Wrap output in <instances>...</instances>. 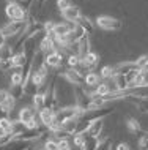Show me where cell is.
<instances>
[{
  "label": "cell",
  "instance_id": "6da1fadb",
  "mask_svg": "<svg viewBox=\"0 0 148 150\" xmlns=\"http://www.w3.org/2000/svg\"><path fill=\"white\" fill-rule=\"evenodd\" d=\"M25 29H27V21H10L0 29V32L6 38H11V36H19L21 33H24Z\"/></svg>",
  "mask_w": 148,
  "mask_h": 150
},
{
  "label": "cell",
  "instance_id": "7a4b0ae2",
  "mask_svg": "<svg viewBox=\"0 0 148 150\" xmlns=\"http://www.w3.org/2000/svg\"><path fill=\"white\" fill-rule=\"evenodd\" d=\"M5 14L10 21H27V11H24L14 0H8L5 6Z\"/></svg>",
  "mask_w": 148,
  "mask_h": 150
},
{
  "label": "cell",
  "instance_id": "3957f363",
  "mask_svg": "<svg viewBox=\"0 0 148 150\" xmlns=\"http://www.w3.org/2000/svg\"><path fill=\"white\" fill-rule=\"evenodd\" d=\"M96 24L98 27H101L102 30H107V32L121 29V21L117 18H112V16H98Z\"/></svg>",
  "mask_w": 148,
  "mask_h": 150
},
{
  "label": "cell",
  "instance_id": "277c9868",
  "mask_svg": "<svg viewBox=\"0 0 148 150\" xmlns=\"http://www.w3.org/2000/svg\"><path fill=\"white\" fill-rule=\"evenodd\" d=\"M63 78L74 87H83L85 86V76H83L82 73H79L77 70H74V68H68L66 71H63Z\"/></svg>",
  "mask_w": 148,
  "mask_h": 150
},
{
  "label": "cell",
  "instance_id": "5b68a950",
  "mask_svg": "<svg viewBox=\"0 0 148 150\" xmlns=\"http://www.w3.org/2000/svg\"><path fill=\"white\" fill-rule=\"evenodd\" d=\"M35 141H25V139H18L13 137L6 145H3L0 150H30V147L33 145Z\"/></svg>",
  "mask_w": 148,
  "mask_h": 150
},
{
  "label": "cell",
  "instance_id": "8992f818",
  "mask_svg": "<svg viewBox=\"0 0 148 150\" xmlns=\"http://www.w3.org/2000/svg\"><path fill=\"white\" fill-rule=\"evenodd\" d=\"M38 51L39 52H43V54H51V52H54V51H57V44H55L54 41V38H52L51 35H46L41 38V41H39V46H38Z\"/></svg>",
  "mask_w": 148,
  "mask_h": 150
},
{
  "label": "cell",
  "instance_id": "52a82bcc",
  "mask_svg": "<svg viewBox=\"0 0 148 150\" xmlns=\"http://www.w3.org/2000/svg\"><path fill=\"white\" fill-rule=\"evenodd\" d=\"M38 119L41 122V125L44 128H49L52 123L55 122V111L54 109H49V108H44L38 112Z\"/></svg>",
  "mask_w": 148,
  "mask_h": 150
},
{
  "label": "cell",
  "instance_id": "ba28073f",
  "mask_svg": "<svg viewBox=\"0 0 148 150\" xmlns=\"http://www.w3.org/2000/svg\"><path fill=\"white\" fill-rule=\"evenodd\" d=\"M63 55L60 54L58 51H54L51 52V54H46L44 55V65L47 68H58L60 65L63 63Z\"/></svg>",
  "mask_w": 148,
  "mask_h": 150
},
{
  "label": "cell",
  "instance_id": "9c48e42d",
  "mask_svg": "<svg viewBox=\"0 0 148 150\" xmlns=\"http://www.w3.org/2000/svg\"><path fill=\"white\" fill-rule=\"evenodd\" d=\"M102 127H104V117H96L90 122L88 128H87V134L88 136H93V137H99L102 131Z\"/></svg>",
  "mask_w": 148,
  "mask_h": 150
},
{
  "label": "cell",
  "instance_id": "30bf717a",
  "mask_svg": "<svg viewBox=\"0 0 148 150\" xmlns=\"http://www.w3.org/2000/svg\"><path fill=\"white\" fill-rule=\"evenodd\" d=\"M82 13H81V10H79L77 6H71V8H68V10L65 11H62V18L65 19V22H79L81 21V18H82Z\"/></svg>",
  "mask_w": 148,
  "mask_h": 150
},
{
  "label": "cell",
  "instance_id": "8fae6325",
  "mask_svg": "<svg viewBox=\"0 0 148 150\" xmlns=\"http://www.w3.org/2000/svg\"><path fill=\"white\" fill-rule=\"evenodd\" d=\"M35 119H36V109L32 108V106L22 108L21 112H19V120H21L25 127L30 123V122H33Z\"/></svg>",
  "mask_w": 148,
  "mask_h": 150
},
{
  "label": "cell",
  "instance_id": "7c38bea8",
  "mask_svg": "<svg viewBox=\"0 0 148 150\" xmlns=\"http://www.w3.org/2000/svg\"><path fill=\"white\" fill-rule=\"evenodd\" d=\"M135 70H139L135 62L120 63V65H115V76H126V74H129V73H133Z\"/></svg>",
  "mask_w": 148,
  "mask_h": 150
},
{
  "label": "cell",
  "instance_id": "4fadbf2b",
  "mask_svg": "<svg viewBox=\"0 0 148 150\" xmlns=\"http://www.w3.org/2000/svg\"><path fill=\"white\" fill-rule=\"evenodd\" d=\"M85 36H88V35H87L85 30H83V27L79 25V24H74L73 30H71L69 35H68V40H69V43H79L82 38H85Z\"/></svg>",
  "mask_w": 148,
  "mask_h": 150
},
{
  "label": "cell",
  "instance_id": "5bb4252c",
  "mask_svg": "<svg viewBox=\"0 0 148 150\" xmlns=\"http://www.w3.org/2000/svg\"><path fill=\"white\" fill-rule=\"evenodd\" d=\"M99 142H101V139H99V137L88 136L85 133V142H83V147L81 150H96L99 147Z\"/></svg>",
  "mask_w": 148,
  "mask_h": 150
},
{
  "label": "cell",
  "instance_id": "9a60e30c",
  "mask_svg": "<svg viewBox=\"0 0 148 150\" xmlns=\"http://www.w3.org/2000/svg\"><path fill=\"white\" fill-rule=\"evenodd\" d=\"M33 108L36 109V111L39 112L41 109L46 108V93H41V92H36L33 96Z\"/></svg>",
  "mask_w": 148,
  "mask_h": 150
},
{
  "label": "cell",
  "instance_id": "2e32d148",
  "mask_svg": "<svg viewBox=\"0 0 148 150\" xmlns=\"http://www.w3.org/2000/svg\"><path fill=\"white\" fill-rule=\"evenodd\" d=\"M10 81H11V86H24V76H22L21 68H13L11 70V79Z\"/></svg>",
  "mask_w": 148,
  "mask_h": 150
},
{
  "label": "cell",
  "instance_id": "e0dca14e",
  "mask_svg": "<svg viewBox=\"0 0 148 150\" xmlns=\"http://www.w3.org/2000/svg\"><path fill=\"white\" fill-rule=\"evenodd\" d=\"M25 62H27V59H25V55H24V52H22V51L14 52L13 57H11V63H13V68H22L24 65H25Z\"/></svg>",
  "mask_w": 148,
  "mask_h": 150
},
{
  "label": "cell",
  "instance_id": "ac0fdd59",
  "mask_svg": "<svg viewBox=\"0 0 148 150\" xmlns=\"http://www.w3.org/2000/svg\"><path fill=\"white\" fill-rule=\"evenodd\" d=\"M25 129H27V127H25V125H24L19 119H18V120H13V125H11V134H13L14 137L21 136L22 133L25 131Z\"/></svg>",
  "mask_w": 148,
  "mask_h": 150
},
{
  "label": "cell",
  "instance_id": "d6986e66",
  "mask_svg": "<svg viewBox=\"0 0 148 150\" xmlns=\"http://www.w3.org/2000/svg\"><path fill=\"white\" fill-rule=\"evenodd\" d=\"M126 127L129 129L131 133H134V134H137V133H142L143 129L140 128V123H139L137 119H134V117H129V119L126 120Z\"/></svg>",
  "mask_w": 148,
  "mask_h": 150
},
{
  "label": "cell",
  "instance_id": "ffe728a7",
  "mask_svg": "<svg viewBox=\"0 0 148 150\" xmlns=\"http://www.w3.org/2000/svg\"><path fill=\"white\" fill-rule=\"evenodd\" d=\"M8 92H10L11 98H14V100H21L22 96L25 95V87H24V86H11Z\"/></svg>",
  "mask_w": 148,
  "mask_h": 150
},
{
  "label": "cell",
  "instance_id": "44dd1931",
  "mask_svg": "<svg viewBox=\"0 0 148 150\" xmlns=\"http://www.w3.org/2000/svg\"><path fill=\"white\" fill-rule=\"evenodd\" d=\"M99 78L106 79V81H110L115 78V67H112V65H107V67H104L101 73H99Z\"/></svg>",
  "mask_w": 148,
  "mask_h": 150
},
{
  "label": "cell",
  "instance_id": "7402d4cb",
  "mask_svg": "<svg viewBox=\"0 0 148 150\" xmlns=\"http://www.w3.org/2000/svg\"><path fill=\"white\" fill-rule=\"evenodd\" d=\"M85 86L96 88L99 86V74H96V73H88L85 76Z\"/></svg>",
  "mask_w": 148,
  "mask_h": 150
},
{
  "label": "cell",
  "instance_id": "603a6c76",
  "mask_svg": "<svg viewBox=\"0 0 148 150\" xmlns=\"http://www.w3.org/2000/svg\"><path fill=\"white\" fill-rule=\"evenodd\" d=\"M112 90H110V86H109V82H99V86L96 87V90H95L93 93L95 95H98V96H106V95H109Z\"/></svg>",
  "mask_w": 148,
  "mask_h": 150
},
{
  "label": "cell",
  "instance_id": "cb8c5ba5",
  "mask_svg": "<svg viewBox=\"0 0 148 150\" xmlns=\"http://www.w3.org/2000/svg\"><path fill=\"white\" fill-rule=\"evenodd\" d=\"M13 46H10V44H6L5 47H2L0 49V60L2 62H5V60H11V57H13Z\"/></svg>",
  "mask_w": 148,
  "mask_h": 150
},
{
  "label": "cell",
  "instance_id": "d4e9b609",
  "mask_svg": "<svg viewBox=\"0 0 148 150\" xmlns=\"http://www.w3.org/2000/svg\"><path fill=\"white\" fill-rule=\"evenodd\" d=\"M77 24L83 27V30L87 32V35H91V33H93V24H91V21L87 18V16H82L81 21H79Z\"/></svg>",
  "mask_w": 148,
  "mask_h": 150
},
{
  "label": "cell",
  "instance_id": "484cf974",
  "mask_svg": "<svg viewBox=\"0 0 148 150\" xmlns=\"http://www.w3.org/2000/svg\"><path fill=\"white\" fill-rule=\"evenodd\" d=\"M79 47H81V59L85 57V55L90 52V40H88V36H85V38H82L81 41H79Z\"/></svg>",
  "mask_w": 148,
  "mask_h": 150
},
{
  "label": "cell",
  "instance_id": "4316f807",
  "mask_svg": "<svg viewBox=\"0 0 148 150\" xmlns=\"http://www.w3.org/2000/svg\"><path fill=\"white\" fill-rule=\"evenodd\" d=\"M11 125H13V120H10V117L0 120V133L3 134H10L11 133Z\"/></svg>",
  "mask_w": 148,
  "mask_h": 150
},
{
  "label": "cell",
  "instance_id": "83f0119b",
  "mask_svg": "<svg viewBox=\"0 0 148 150\" xmlns=\"http://www.w3.org/2000/svg\"><path fill=\"white\" fill-rule=\"evenodd\" d=\"M81 62H82V59L79 57V55H68V59H66L68 68H74V70H77V68H79Z\"/></svg>",
  "mask_w": 148,
  "mask_h": 150
},
{
  "label": "cell",
  "instance_id": "f1b7e54d",
  "mask_svg": "<svg viewBox=\"0 0 148 150\" xmlns=\"http://www.w3.org/2000/svg\"><path fill=\"white\" fill-rule=\"evenodd\" d=\"M71 142H73V147L74 149H82L83 147V142H85V133H83V134H74Z\"/></svg>",
  "mask_w": 148,
  "mask_h": 150
},
{
  "label": "cell",
  "instance_id": "f546056e",
  "mask_svg": "<svg viewBox=\"0 0 148 150\" xmlns=\"http://www.w3.org/2000/svg\"><path fill=\"white\" fill-rule=\"evenodd\" d=\"M57 144H58V150H73V142L69 141V137L57 139Z\"/></svg>",
  "mask_w": 148,
  "mask_h": 150
},
{
  "label": "cell",
  "instance_id": "4dcf8cb0",
  "mask_svg": "<svg viewBox=\"0 0 148 150\" xmlns=\"http://www.w3.org/2000/svg\"><path fill=\"white\" fill-rule=\"evenodd\" d=\"M140 137H139V149L140 150H148V134L147 131H142L140 133Z\"/></svg>",
  "mask_w": 148,
  "mask_h": 150
},
{
  "label": "cell",
  "instance_id": "1f68e13d",
  "mask_svg": "<svg viewBox=\"0 0 148 150\" xmlns=\"http://www.w3.org/2000/svg\"><path fill=\"white\" fill-rule=\"evenodd\" d=\"M71 6H74L73 0H57V8L60 11H65V10H68V8H71Z\"/></svg>",
  "mask_w": 148,
  "mask_h": 150
},
{
  "label": "cell",
  "instance_id": "d6a6232c",
  "mask_svg": "<svg viewBox=\"0 0 148 150\" xmlns=\"http://www.w3.org/2000/svg\"><path fill=\"white\" fill-rule=\"evenodd\" d=\"M14 2L18 3V5L21 6L24 11H27V13H29V11H30V8H32V5H33V2H35V0H14Z\"/></svg>",
  "mask_w": 148,
  "mask_h": 150
},
{
  "label": "cell",
  "instance_id": "836d02e7",
  "mask_svg": "<svg viewBox=\"0 0 148 150\" xmlns=\"http://www.w3.org/2000/svg\"><path fill=\"white\" fill-rule=\"evenodd\" d=\"M43 150H58L57 139H47V141H44V145H43Z\"/></svg>",
  "mask_w": 148,
  "mask_h": 150
},
{
  "label": "cell",
  "instance_id": "e575fe53",
  "mask_svg": "<svg viewBox=\"0 0 148 150\" xmlns=\"http://www.w3.org/2000/svg\"><path fill=\"white\" fill-rule=\"evenodd\" d=\"M14 98H11V95H10V98L6 100V103L3 104V106H0V108H3V111L6 112V114H11L13 112V109H14Z\"/></svg>",
  "mask_w": 148,
  "mask_h": 150
},
{
  "label": "cell",
  "instance_id": "d590c367",
  "mask_svg": "<svg viewBox=\"0 0 148 150\" xmlns=\"http://www.w3.org/2000/svg\"><path fill=\"white\" fill-rule=\"evenodd\" d=\"M110 149H112V139L110 137H106V139H102L99 142V147L96 150H110Z\"/></svg>",
  "mask_w": 148,
  "mask_h": 150
},
{
  "label": "cell",
  "instance_id": "8d00e7d4",
  "mask_svg": "<svg viewBox=\"0 0 148 150\" xmlns=\"http://www.w3.org/2000/svg\"><path fill=\"white\" fill-rule=\"evenodd\" d=\"M147 63H148V55H142V57H139L137 60H135V65H137V68H139L140 71L145 68Z\"/></svg>",
  "mask_w": 148,
  "mask_h": 150
},
{
  "label": "cell",
  "instance_id": "74e56055",
  "mask_svg": "<svg viewBox=\"0 0 148 150\" xmlns=\"http://www.w3.org/2000/svg\"><path fill=\"white\" fill-rule=\"evenodd\" d=\"M13 137L14 136L11 134V133H10V134H3V133H2V134H0V149H2L3 145H6L11 139H13Z\"/></svg>",
  "mask_w": 148,
  "mask_h": 150
},
{
  "label": "cell",
  "instance_id": "f35d334b",
  "mask_svg": "<svg viewBox=\"0 0 148 150\" xmlns=\"http://www.w3.org/2000/svg\"><path fill=\"white\" fill-rule=\"evenodd\" d=\"M8 98H10V92L8 90H0V106H3Z\"/></svg>",
  "mask_w": 148,
  "mask_h": 150
},
{
  "label": "cell",
  "instance_id": "ab89813d",
  "mask_svg": "<svg viewBox=\"0 0 148 150\" xmlns=\"http://www.w3.org/2000/svg\"><path fill=\"white\" fill-rule=\"evenodd\" d=\"M142 84H143V88L148 87V73L147 71H142Z\"/></svg>",
  "mask_w": 148,
  "mask_h": 150
},
{
  "label": "cell",
  "instance_id": "60d3db41",
  "mask_svg": "<svg viewBox=\"0 0 148 150\" xmlns=\"http://www.w3.org/2000/svg\"><path fill=\"white\" fill-rule=\"evenodd\" d=\"M5 46H6V36L0 32V49H2V47H5Z\"/></svg>",
  "mask_w": 148,
  "mask_h": 150
},
{
  "label": "cell",
  "instance_id": "b9f144b4",
  "mask_svg": "<svg viewBox=\"0 0 148 150\" xmlns=\"http://www.w3.org/2000/svg\"><path fill=\"white\" fill-rule=\"evenodd\" d=\"M115 150H129V145L125 144V142H120V144L117 145V149H115Z\"/></svg>",
  "mask_w": 148,
  "mask_h": 150
},
{
  "label": "cell",
  "instance_id": "7bdbcfd3",
  "mask_svg": "<svg viewBox=\"0 0 148 150\" xmlns=\"http://www.w3.org/2000/svg\"><path fill=\"white\" fill-rule=\"evenodd\" d=\"M46 2H47V0H36L38 10H43V8H44V5H46Z\"/></svg>",
  "mask_w": 148,
  "mask_h": 150
},
{
  "label": "cell",
  "instance_id": "ee69618b",
  "mask_svg": "<svg viewBox=\"0 0 148 150\" xmlns=\"http://www.w3.org/2000/svg\"><path fill=\"white\" fill-rule=\"evenodd\" d=\"M142 71H147V73H148V63L145 65V68H143V70H142Z\"/></svg>",
  "mask_w": 148,
  "mask_h": 150
},
{
  "label": "cell",
  "instance_id": "f6af8a7d",
  "mask_svg": "<svg viewBox=\"0 0 148 150\" xmlns=\"http://www.w3.org/2000/svg\"><path fill=\"white\" fill-rule=\"evenodd\" d=\"M0 63H2V60H0Z\"/></svg>",
  "mask_w": 148,
  "mask_h": 150
}]
</instances>
